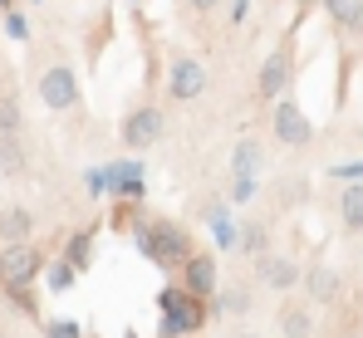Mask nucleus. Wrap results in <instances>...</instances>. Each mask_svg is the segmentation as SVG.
Returning <instances> with one entry per match:
<instances>
[{"instance_id": "f257e3e1", "label": "nucleus", "mask_w": 363, "mask_h": 338, "mask_svg": "<svg viewBox=\"0 0 363 338\" xmlns=\"http://www.w3.org/2000/svg\"><path fill=\"white\" fill-rule=\"evenodd\" d=\"M138 245L162 265V270H177L191 260V240H186V230L177 221H162V216H152V221H143L138 230Z\"/></svg>"}, {"instance_id": "f03ea898", "label": "nucleus", "mask_w": 363, "mask_h": 338, "mask_svg": "<svg viewBox=\"0 0 363 338\" xmlns=\"http://www.w3.org/2000/svg\"><path fill=\"white\" fill-rule=\"evenodd\" d=\"M40 103L55 108V113H64V108L79 103V79H74L69 64H50V69L40 74Z\"/></svg>"}, {"instance_id": "7ed1b4c3", "label": "nucleus", "mask_w": 363, "mask_h": 338, "mask_svg": "<svg viewBox=\"0 0 363 338\" xmlns=\"http://www.w3.org/2000/svg\"><path fill=\"white\" fill-rule=\"evenodd\" d=\"M162 137V113L157 108H133L123 118V147H152Z\"/></svg>"}, {"instance_id": "20e7f679", "label": "nucleus", "mask_w": 363, "mask_h": 338, "mask_svg": "<svg viewBox=\"0 0 363 338\" xmlns=\"http://www.w3.org/2000/svg\"><path fill=\"white\" fill-rule=\"evenodd\" d=\"M201 89H206V69H201V59L182 55L177 64H172V79H167V94L186 103V98H196Z\"/></svg>"}, {"instance_id": "39448f33", "label": "nucleus", "mask_w": 363, "mask_h": 338, "mask_svg": "<svg viewBox=\"0 0 363 338\" xmlns=\"http://www.w3.org/2000/svg\"><path fill=\"white\" fill-rule=\"evenodd\" d=\"M270 128H275V137H280V142H290V147H304V142H309V118H304L290 98H280V103H275Z\"/></svg>"}, {"instance_id": "423d86ee", "label": "nucleus", "mask_w": 363, "mask_h": 338, "mask_svg": "<svg viewBox=\"0 0 363 338\" xmlns=\"http://www.w3.org/2000/svg\"><path fill=\"white\" fill-rule=\"evenodd\" d=\"M186 275H182V289L191 294V299H206V294H216V255H191L186 265H182Z\"/></svg>"}, {"instance_id": "0eeeda50", "label": "nucleus", "mask_w": 363, "mask_h": 338, "mask_svg": "<svg viewBox=\"0 0 363 338\" xmlns=\"http://www.w3.org/2000/svg\"><path fill=\"white\" fill-rule=\"evenodd\" d=\"M255 275H260L265 289H295V284L304 280L300 265H295L290 255H260V260H255Z\"/></svg>"}, {"instance_id": "6e6552de", "label": "nucleus", "mask_w": 363, "mask_h": 338, "mask_svg": "<svg viewBox=\"0 0 363 338\" xmlns=\"http://www.w3.org/2000/svg\"><path fill=\"white\" fill-rule=\"evenodd\" d=\"M0 255H5V284H15V289L30 284L40 275V265H45L35 245H10V250H0Z\"/></svg>"}, {"instance_id": "1a4fd4ad", "label": "nucleus", "mask_w": 363, "mask_h": 338, "mask_svg": "<svg viewBox=\"0 0 363 338\" xmlns=\"http://www.w3.org/2000/svg\"><path fill=\"white\" fill-rule=\"evenodd\" d=\"M30 235H35V216L25 206H5L0 211V245L5 250L10 245H30Z\"/></svg>"}, {"instance_id": "9d476101", "label": "nucleus", "mask_w": 363, "mask_h": 338, "mask_svg": "<svg viewBox=\"0 0 363 338\" xmlns=\"http://www.w3.org/2000/svg\"><path fill=\"white\" fill-rule=\"evenodd\" d=\"M285 84H290V50H275V55L265 59V69H260L255 94H260V98H280Z\"/></svg>"}, {"instance_id": "9b49d317", "label": "nucleus", "mask_w": 363, "mask_h": 338, "mask_svg": "<svg viewBox=\"0 0 363 338\" xmlns=\"http://www.w3.org/2000/svg\"><path fill=\"white\" fill-rule=\"evenodd\" d=\"M250 304H255V294H250L245 284L216 289V314H221V319H241V314H250Z\"/></svg>"}, {"instance_id": "f8f14e48", "label": "nucleus", "mask_w": 363, "mask_h": 338, "mask_svg": "<svg viewBox=\"0 0 363 338\" xmlns=\"http://www.w3.org/2000/svg\"><path fill=\"white\" fill-rule=\"evenodd\" d=\"M0 133L5 137H20L25 133V108H20V98L10 89H0Z\"/></svg>"}, {"instance_id": "ddd939ff", "label": "nucleus", "mask_w": 363, "mask_h": 338, "mask_svg": "<svg viewBox=\"0 0 363 338\" xmlns=\"http://www.w3.org/2000/svg\"><path fill=\"white\" fill-rule=\"evenodd\" d=\"M0 171H5V176H25V171H30L20 137H5V133H0Z\"/></svg>"}, {"instance_id": "4468645a", "label": "nucleus", "mask_w": 363, "mask_h": 338, "mask_svg": "<svg viewBox=\"0 0 363 338\" xmlns=\"http://www.w3.org/2000/svg\"><path fill=\"white\" fill-rule=\"evenodd\" d=\"M339 216L349 230H363V186H344V196H339Z\"/></svg>"}, {"instance_id": "2eb2a0df", "label": "nucleus", "mask_w": 363, "mask_h": 338, "mask_svg": "<svg viewBox=\"0 0 363 338\" xmlns=\"http://www.w3.org/2000/svg\"><path fill=\"white\" fill-rule=\"evenodd\" d=\"M304 284H309V294H314V299H334V294H339V280H334V270H324V265L304 270Z\"/></svg>"}, {"instance_id": "dca6fc26", "label": "nucleus", "mask_w": 363, "mask_h": 338, "mask_svg": "<svg viewBox=\"0 0 363 338\" xmlns=\"http://www.w3.org/2000/svg\"><path fill=\"white\" fill-rule=\"evenodd\" d=\"M324 10H329L334 25H354L359 30V20H363V0H324Z\"/></svg>"}, {"instance_id": "f3484780", "label": "nucleus", "mask_w": 363, "mask_h": 338, "mask_svg": "<svg viewBox=\"0 0 363 338\" xmlns=\"http://www.w3.org/2000/svg\"><path fill=\"white\" fill-rule=\"evenodd\" d=\"M236 240H241V250H250V255H270L265 250V225H245Z\"/></svg>"}, {"instance_id": "a211bd4d", "label": "nucleus", "mask_w": 363, "mask_h": 338, "mask_svg": "<svg viewBox=\"0 0 363 338\" xmlns=\"http://www.w3.org/2000/svg\"><path fill=\"white\" fill-rule=\"evenodd\" d=\"M89 245H94V240H89V230L69 240V265H74V270H79V265H89Z\"/></svg>"}, {"instance_id": "6ab92c4d", "label": "nucleus", "mask_w": 363, "mask_h": 338, "mask_svg": "<svg viewBox=\"0 0 363 338\" xmlns=\"http://www.w3.org/2000/svg\"><path fill=\"white\" fill-rule=\"evenodd\" d=\"M285 334H295V338L309 334V319H304V309H285Z\"/></svg>"}, {"instance_id": "aec40b11", "label": "nucleus", "mask_w": 363, "mask_h": 338, "mask_svg": "<svg viewBox=\"0 0 363 338\" xmlns=\"http://www.w3.org/2000/svg\"><path fill=\"white\" fill-rule=\"evenodd\" d=\"M50 284H55V289H69V284H74V265H69V260H64V265H55Z\"/></svg>"}, {"instance_id": "412c9836", "label": "nucleus", "mask_w": 363, "mask_h": 338, "mask_svg": "<svg viewBox=\"0 0 363 338\" xmlns=\"http://www.w3.org/2000/svg\"><path fill=\"white\" fill-rule=\"evenodd\" d=\"M255 157H260V152H255V142H245L241 152H236V167H245V171H250V167H255Z\"/></svg>"}, {"instance_id": "4be33fe9", "label": "nucleus", "mask_w": 363, "mask_h": 338, "mask_svg": "<svg viewBox=\"0 0 363 338\" xmlns=\"http://www.w3.org/2000/svg\"><path fill=\"white\" fill-rule=\"evenodd\" d=\"M245 15H250V0H236V5H231V20H236V25H241Z\"/></svg>"}, {"instance_id": "5701e85b", "label": "nucleus", "mask_w": 363, "mask_h": 338, "mask_svg": "<svg viewBox=\"0 0 363 338\" xmlns=\"http://www.w3.org/2000/svg\"><path fill=\"white\" fill-rule=\"evenodd\" d=\"M50 334H55V338H79V329H74V324H55Z\"/></svg>"}, {"instance_id": "b1692460", "label": "nucleus", "mask_w": 363, "mask_h": 338, "mask_svg": "<svg viewBox=\"0 0 363 338\" xmlns=\"http://www.w3.org/2000/svg\"><path fill=\"white\" fill-rule=\"evenodd\" d=\"M191 5H196V10H211V5H221V0H191Z\"/></svg>"}, {"instance_id": "393cba45", "label": "nucleus", "mask_w": 363, "mask_h": 338, "mask_svg": "<svg viewBox=\"0 0 363 338\" xmlns=\"http://www.w3.org/2000/svg\"><path fill=\"white\" fill-rule=\"evenodd\" d=\"M0 280H5V255H0Z\"/></svg>"}, {"instance_id": "a878e982", "label": "nucleus", "mask_w": 363, "mask_h": 338, "mask_svg": "<svg viewBox=\"0 0 363 338\" xmlns=\"http://www.w3.org/2000/svg\"><path fill=\"white\" fill-rule=\"evenodd\" d=\"M236 338H260V334H236Z\"/></svg>"}, {"instance_id": "bb28decb", "label": "nucleus", "mask_w": 363, "mask_h": 338, "mask_svg": "<svg viewBox=\"0 0 363 338\" xmlns=\"http://www.w3.org/2000/svg\"><path fill=\"white\" fill-rule=\"evenodd\" d=\"M295 5H314V0H295Z\"/></svg>"}, {"instance_id": "cd10ccee", "label": "nucleus", "mask_w": 363, "mask_h": 338, "mask_svg": "<svg viewBox=\"0 0 363 338\" xmlns=\"http://www.w3.org/2000/svg\"><path fill=\"white\" fill-rule=\"evenodd\" d=\"M5 5H10V0H0V10H5Z\"/></svg>"}, {"instance_id": "c85d7f7f", "label": "nucleus", "mask_w": 363, "mask_h": 338, "mask_svg": "<svg viewBox=\"0 0 363 338\" xmlns=\"http://www.w3.org/2000/svg\"><path fill=\"white\" fill-rule=\"evenodd\" d=\"M349 338H363V334H349Z\"/></svg>"}]
</instances>
